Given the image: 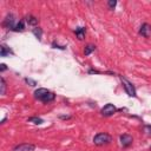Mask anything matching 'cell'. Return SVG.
<instances>
[{
    "label": "cell",
    "instance_id": "obj_1",
    "mask_svg": "<svg viewBox=\"0 0 151 151\" xmlns=\"http://www.w3.org/2000/svg\"><path fill=\"white\" fill-rule=\"evenodd\" d=\"M34 98L37 100L41 101V103L47 104V103H51V101H53L55 99V94L52 91L47 90V88L40 87V88H37L34 91Z\"/></svg>",
    "mask_w": 151,
    "mask_h": 151
},
{
    "label": "cell",
    "instance_id": "obj_2",
    "mask_svg": "<svg viewBox=\"0 0 151 151\" xmlns=\"http://www.w3.org/2000/svg\"><path fill=\"white\" fill-rule=\"evenodd\" d=\"M112 142V137L106 132H99L93 137V143L97 146H104Z\"/></svg>",
    "mask_w": 151,
    "mask_h": 151
},
{
    "label": "cell",
    "instance_id": "obj_3",
    "mask_svg": "<svg viewBox=\"0 0 151 151\" xmlns=\"http://www.w3.org/2000/svg\"><path fill=\"white\" fill-rule=\"evenodd\" d=\"M120 80H122L123 87H124L125 92L127 93V96H129V97H136L137 94H136V88H134L133 84H132L129 79H126L125 77H123V76H120Z\"/></svg>",
    "mask_w": 151,
    "mask_h": 151
},
{
    "label": "cell",
    "instance_id": "obj_4",
    "mask_svg": "<svg viewBox=\"0 0 151 151\" xmlns=\"http://www.w3.org/2000/svg\"><path fill=\"white\" fill-rule=\"evenodd\" d=\"M17 25V20H15V15L14 14H12V13H8L7 15H6V18L4 19V21H2V26L5 27V28H7V29H13L14 28V26Z\"/></svg>",
    "mask_w": 151,
    "mask_h": 151
},
{
    "label": "cell",
    "instance_id": "obj_5",
    "mask_svg": "<svg viewBox=\"0 0 151 151\" xmlns=\"http://www.w3.org/2000/svg\"><path fill=\"white\" fill-rule=\"evenodd\" d=\"M117 111H118L117 107H116L113 104L109 103V104H106L104 107H101L100 113H101V116H104V117H110V116H113Z\"/></svg>",
    "mask_w": 151,
    "mask_h": 151
},
{
    "label": "cell",
    "instance_id": "obj_6",
    "mask_svg": "<svg viewBox=\"0 0 151 151\" xmlns=\"http://www.w3.org/2000/svg\"><path fill=\"white\" fill-rule=\"evenodd\" d=\"M35 149V145L34 144H31V143H21V144H18L15 145L12 151H33Z\"/></svg>",
    "mask_w": 151,
    "mask_h": 151
},
{
    "label": "cell",
    "instance_id": "obj_7",
    "mask_svg": "<svg viewBox=\"0 0 151 151\" xmlns=\"http://www.w3.org/2000/svg\"><path fill=\"white\" fill-rule=\"evenodd\" d=\"M119 140H120V145H122L124 149H126V147H129V146L132 145L133 138H132V136H130V134H127V133H124V134H120Z\"/></svg>",
    "mask_w": 151,
    "mask_h": 151
},
{
    "label": "cell",
    "instance_id": "obj_8",
    "mask_svg": "<svg viewBox=\"0 0 151 151\" xmlns=\"http://www.w3.org/2000/svg\"><path fill=\"white\" fill-rule=\"evenodd\" d=\"M139 34L144 38H150L151 37V25L147 22H144L139 28Z\"/></svg>",
    "mask_w": 151,
    "mask_h": 151
},
{
    "label": "cell",
    "instance_id": "obj_9",
    "mask_svg": "<svg viewBox=\"0 0 151 151\" xmlns=\"http://www.w3.org/2000/svg\"><path fill=\"white\" fill-rule=\"evenodd\" d=\"M9 54H13V51L6 45H1V47H0V57H7Z\"/></svg>",
    "mask_w": 151,
    "mask_h": 151
},
{
    "label": "cell",
    "instance_id": "obj_10",
    "mask_svg": "<svg viewBox=\"0 0 151 151\" xmlns=\"http://www.w3.org/2000/svg\"><path fill=\"white\" fill-rule=\"evenodd\" d=\"M74 33H76V35L79 40H83L84 37H85V33H86V28L85 27H77L74 29Z\"/></svg>",
    "mask_w": 151,
    "mask_h": 151
},
{
    "label": "cell",
    "instance_id": "obj_11",
    "mask_svg": "<svg viewBox=\"0 0 151 151\" xmlns=\"http://www.w3.org/2000/svg\"><path fill=\"white\" fill-rule=\"evenodd\" d=\"M25 21H26L28 25H31V26H35V25H38L39 19H38L37 17H34V15H27V17L25 18Z\"/></svg>",
    "mask_w": 151,
    "mask_h": 151
},
{
    "label": "cell",
    "instance_id": "obj_12",
    "mask_svg": "<svg viewBox=\"0 0 151 151\" xmlns=\"http://www.w3.org/2000/svg\"><path fill=\"white\" fill-rule=\"evenodd\" d=\"M25 29V20H20L17 22V25L14 26V28L12 29L13 32H22Z\"/></svg>",
    "mask_w": 151,
    "mask_h": 151
},
{
    "label": "cell",
    "instance_id": "obj_13",
    "mask_svg": "<svg viewBox=\"0 0 151 151\" xmlns=\"http://www.w3.org/2000/svg\"><path fill=\"white\" fill-rule=\"evenodd\" d=\"M94 50H96V46H94V45L87 44V45L85 46V48H84V54H85V55H88V54H91Z\"/></svg>",
    "mask_w": 151,
    "mask_h": 151
},
{
    "label": "cell",
    "instance_id": "obj_14",
    "mask_svg": "<svg viewBox=\"0 0 151 151\" xmlns=\"http://www.w3.org/2000/svg\"><path fill=\"white\" fill-rule=\"evenodd\" d=\"M32 33H33L39 40H40L41 37H42V29H41L40 27H35V28H33V29H32Z\"/></svg>",
    "mask_w": 151,
    "mask_h": 151
},
{
    "label": "cell",
    "instance_id": "obj_15",
    "mask_svg": "<svg viewBox=\"0 0 151 151\" xmlns=\"http://www.w3.org/2000/svg\"><path fill=\"white\" fill-rule=\"evenodd\" d=\"M0 87H1V90H0V94H5L6 93V81H5V78L4 77H1L0 78Z\"/></svg>",
    "mask_w": 151,
    "mask_h": 151
},
{
    "label": "cell",
    "instance_id": "obj_16",
    "mask_svg": "<svg viewBox=\"0 0 151 151\" xmlns=\"http://www.w3.org/2000/svg\"><path fill=\"white\" fill-rule=\"evenodd\" d=\"M27 120H28L29 123H33V124H37V125H39V124L44 123V120H42L40 117H29Z\"/></svg>",
    "mask_w": 151,
    "mask_h": 151
},
{
    "label": "cell",
    "instance_id": "obj_17",
    "mask_svg": "<svg viewBox=\"0 0 151 151\" xmlns=\"http://www.w3.org/2000/svg\"><path fill=\"white\" fill-rule=\"evenodd\" d=\"M116 6H117V1H116V0H109V1H107V7H109V9H114Z\"/></svg>",
    "mask_w": 151,
    "mask_h": 151
},
{
    "label": "cell",
    "instance_id": "obj_18",
    "mask_svg": "<svg viewBox=\"0 0 151 151\" xmlns=\"http://www.w3.org/2000/svg\"><path fill=\"white\" fill-rule=\"evenodd\" d=\"M25 81H26L27 84H31V86H35V85H37V83H35L34 80L29 79V78H25Z\"/></svg>",
    "mask_w": 151,
    "mask_h": 151
},
{
    "label": "cell",
    "instance_id": "obj_19",
    "mask_svg": "<svg viewBox=\"0 0 151 151\" xmlns=\"http://www.w3.org/2000/svg\"><path fill=\"white\" fill-rule=\"evenodd\" d=\"M52 46H53L54 48H60V50H65V46H59V45H57L55 42H53V44H52Z\"/></svg>",
    "mask_w": 151,
    "mask_h": 151
},
{
    "label": "cell",
    "instance_id": "obj_20",
    "mask_svg": "<svg viewBox=\"0 0 151 151\" xmlns=\"http://www.w3.org/2000/svg\"><path fill=\"white\" fill-rule=\"evenodd\" d=\"M0 66H1V67H0V71H1V72H4L5 70H7V67H6V65H5V64H1Z\"/></svg>",
    "mask_w": 151,
    "mask_h": 151
},
{
    "label": "cell",
    "instance_id": "obj_21",
    "mask_svg": "<svg viewBox=\"0 0 151 151\" xmlns=\"http://www.w3.org/2000/svg\"><path fill=\"white\" fill-rule=\"evenodd\" d=\"M59 118H60V119H70L71 116H59Z\"/></svg>",
    "mask_w": 151,
    "mask_h": 151
},
{
    "label": "cell",
    "instance_id": "obj_22",
    "mask_svg": "<svg viewBox=\"0 0 151 151\" xmlns=\"http://www.w3.org/2000/svg\"><path fill=\"white\" fill-rule=\"evenodd\" d=\"M150 150H151V146H150Z\"/></svg>",
    "mask_w": 151,
    "mask_h": 151
}]
</instances>
